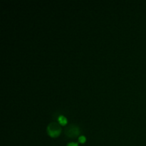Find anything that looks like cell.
<instances>
[{"mask_svg": "<svg viewBox=\"0 0 146 146\" xmlns=\"http://www.w3.org/2000/svg\"><path fill=\"white\" fill-rule=\"evenodd\" d=\"M47 133L51 138H56L61 134V127L57 123H51L47 126Z\"/></svg>", "mask_w": 146, "mask_h": 146, "instance_id": "cell-1", "label": "cell"}, {"mask_svg": "<svg viewBox=\"0 0 146 146\" xmlns=\"http://www.w3.org/2000/svg\"><path fill=\"white\" fill-rule=\"evenodd\" d=\"M64 132L68 138H75L79 135L81 131H80V128L77 125H69L66 128Z\"/></svg>", "mask_w": 146, "mask_h": 146, "instance_id": "cell-2", "label": "cell"}, {"mask_svg": "<svg viewBox=\"0 0 146 146\" xmlns=\"http://www.w3.org/2000/svg\"><path fill=\"white\" fill-rule=\"evenodd\" d=\"M86 137L84 136V135H81V136L78 138V141H79L81 143H84L86 142Z\"/></svg>", "mask_w": 146, "mask_h": 146, "instance_id": "cell-4", "label": "cell"}, {"mask_svg": "<svg viewBox=\"0 0 146 146\" xmlns=\"http://www.w3.org/2000/svg\"><path fill=\"white\" fill-rule=\"evenodd\" d=\"M58 122H59V123L61 124V125H65L67 124V119L66 117L64 116V115H60L58 118Z\"/></svg>", "mask_w": 146, "mask_h": 146, "instance_id": "cell-3", "label": "cell"}, {"mask_svg": "<svg viewBox=\"0 0 146 146\" xmlns=\"http://www.w3.org/2000/svg\"><path fill=\"white\" fill-rule=\"evenodd\" d=\"M67 146H78V145L77 143H71L68 144Z\"/></svg>", "mask_w": 146, "mask_h": 146, "instance_id": "cell-5", "label": "cell"}]
</instances>
